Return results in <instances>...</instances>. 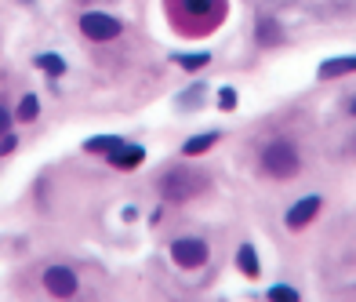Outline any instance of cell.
I'll return each mask as SVG.
<instances>
[{
  "label": "cell",
  "instance_id": "52a82bcc",
  "mask_svg": "<svg viewBox=\"0 0 356 302\" xmlns=\"http://www.w3.org/2000/svg\"><path fill=\"white\" fill-rule=\"evenodd\" d=\"M142 157H146V149H142V146L124 142V146H117V149L109 153V164L117 168V171H135L138 164H142Z\"/></svg>",
  "mask_w": 356,
  "mask_h": 302
},
{
  "label": "cell",
  "instance_id": "8992f818",
  "mask_svg": "<svg viewBox=\"0 0 356 302\" xmlns=\"http://www.w3.org/2000/svg\"><path fill=\"white\" fill-rule=\"evenodd\" d=\"M44 288L58 299H69V295H76V273L66 266H51V270H44Z\"/></svg>",
  "mask_w": 356,
  "mask_h": 302
},
{
  "label": "cell",
  "instance_id": "5bb4252c",
  "mask_svg": "<svg viewBox=\"0 0 356 302\" xmlns=\"http://www.w3.org/2000/svg\"><path fill=\"white\" fill-rule=\"evenodd\" d=\"M175 62H178V66H182V69L197 73V69H203V66H208V62H211V55H208V52H200V55H175Z\"/></svg>",
  "mask_w": 356,
  "mask_h": 302
},
{
  "label": "cell",
  "instance_id": "30bf717a",
  "mask_svg": "<svg viewBox=\"0 0 356 302\" xmlns=\"http://www.w3.org/2000/svg\"><path fill=\"white\" fill-rule=\"evenodd\" d=\"M236 266H240V273H244V277H251V281H254V277H258V251H254L251 244H240L236 248Z\"/></svg>",
  "mask_w": 356,
  "mask_h": 302
},
{
  "label": "cell",
  "instance_id": "ffe728a7",
  "mask_svg": "<svg viewBox=\"0 0 356 302\" xmlns=\"http://www.w3.org/2000/svg\"><path fill=\"white\" fill-rule=\"evenodd\" d=\"M349 113H353V117H356V95L349 98Z\"/></svg>",
  "mask_w": 356,
  "mask_h": 302
},
{
  "label": "cell",
  "instance_id": "d6986e66",
  "mask_svg": "<svg viewBox=\"0 0 356 302\" xmlns=\"http://www.w3.org/2000/svg\"><path fill=\"white\" fill-rule=\"evenodd\" d=\"M11 149H15V138H4V142H0V157L11 153Z\"/></svg>",
  "mask_w": 356,
  "mask_h": 302
},
{
  "label": "cell",
  "instance_id": "8fae6325",
  "mask_svg": "<svg viewBox=\"0 0 356 302\" xmlns=\"http://www.w3.org/2000/svg\"><path fill=\"white\" fill-rule=\"evenodd\" d=\"M214 142H219V131H203V135H197V138H189V142L182 146V153H186V157H200V153H208Z\"/></svg>",
  "mask_w": 356,
  "mask_h": 302
},
{
  "label": "cell",
  "instance_id": "7c38bea8",
  "mask_svg": "<svg viewBox=\"0 0 356 302\" xmlns=\"http://www.w3.org/2000/svg\"><path fill=\"white\" fill-rule=\"evenodd\" d=\"M117 146H124V138H120V135H98V138H87V142H84L87 153H106V157H109Z\"/></svg>",
  "mask_w": 356,
  "mask_h": 302
},
{
  "label": "cell",
  "instance_id": "6da1fadb",
  "mask_svg": "<svg viewBox=\"0 0 356 302\" xmlns=\"http://www.w3.org/2000/svg\"><path fill=\"white\" fill-rule=\"evenodd\" d=\"M208 186H211V182H208V175H203V171L178 164V168H171V171L160 179V193H164V200H189V197L203 193Z\"/></svg>",
  "mask_w": 356,
  "mask_h": 302
},
{
  "label": "cell",
  "instance_id": "9a60e30c",
  "mask_svg": "<svg viewBox=\"0 0 356 302\" xmlns=\"http://www.w3.org/2000/svg\"><path fill=\"white\" fill-rule=\"evenodd\" d=\"M36 113H41V103H36V95H25L19 103V120H36Z\"/></svg>",
  "mask_w": 356,
  "mask_h": 302
},
{
  "label": "cell",
  "instance_id": "ac0fdd59",
  "mask_svg": "<svg viewBox=\"0 0 356 302\" xmlns=\"http://www.w3.org/2000/svg\"><path fill=\"white\" fill-rule=\"evenodd\" d=\"M8 128H11V117H8V109L0 106V135H8Z\"/></svg>",
  "mask_w": 356,
  "mask_h": 302
},
{
  "label": "cell",
  "instance_id": "9c48e42d",
  "mask_svg": "<svg viewBox=\"0 0 356 302\" xmlns=\"http://www.w3.org/2000/svg\"><path fill=\"white\" fill-rule=\"evenodd\" d=\"M254 36H258L262 47H280V44H284V30H280V22L269 19V15L258 19V30H254Z\"/></svg>",
  "mask_w": 356,
  "mask_h": 302
},
{
  "label": "cell",
  "instance_id": "7a4b0ae2",
  "mask_svg": "<svg viewBox=\"0 0 356 302\" xmlns=\"http://www.w3.org/2000/svg\"><path fill=\"white\" fill-rule=\"evenodd\" d=\"M302 160H298V149L287 142V138H276L262 149V171L273 175V179H291V175H298Z\"/></svg>",
  "mask_w": 356,
  "mask_h": 302
},
{
  "label": "cell",
  "instance_id": "4fadbf2b",
  "mask_svg": "<svg viewBox=\"0 0 356 302\" xmlns=\"http://www.w3.org/2000/svg\"><path fill=\"white\" fill-rule=\"evenodd\" d=\"M36 69L51 73V77H62V73H66V62H62L58 55H36Z\"/></svg>",
  "mask_w": 356,
  "mask_h": 302
},
{
  "label": "cell",
  "instance_id": "ba28073f",
  "mask_svg": "<svg viewBox=\"0 0 356 302\" xmlns=\"http://www.w3.org/2000/svg\"><path fill=\"white\" fill-rule=\"evenodd\" d=\"M320 80H338V77H353L356 73V55H342V58H327L320 62Z\"/></svg>",
  "mask_w": 356,
  "mask_h": 302
},
{
  "label": "cell",
  "instance_id": "2e32d148",
  "mask_svg": "<svg viewBox=\"0 0 356 302\" xmlns=\"http://www.w3.org/2000/svg\"><path fill=\"white\" fill-rule=\"evenodd\" d=\"M265 299H273V302H298V292L295 288H284V284H276L265 292Z\"/></svg>",
  "mask_w": 356,
  "mask_h": 302
},
{
  "label": "cell",
  "instance_id": "5b68a950",
  "mask_svg": "<svg viewBox=\"0 0 356 302\" xmlns=\"http://www.w3.org/2000/svg\"><path fill=\"white\" fill-rule=\"evenodd\" d=\"M320 208H324V197H320V193H309V197L295 200V204L287 208V215H284L287 230H305V226L320 215Z\"/></svg>",
  "mask_w": 356,
  "mask_h": 302
},
{
  "label": "cell",
  "instance_id": "e0dca14e",
  "mask_svg": "<svg viewBox=\"0 0 356 302\" xmlns=\"http://www.w3.org/2000/svg\"><path fill=\"white\" fill-rule=\"evenodd\" d=\"M236 103H240V98H236V87H229V84H225L222 91H219V109H225V113H229V109H236Z\"/></svg>",
  "mask_w": 356,
  "mask_h": 302
},
{
  "label": "cell",
  "instance_id": "3957f363",
  "mask_svg": "<svg viewBox=\"0 0 356 302\" xmlns=\"http://www.w3.org/2000/svg\"><path fill=\"white\" fill-rule=\"evenodd\" d=\"M120 30H124L120 19L106 15V11H87V15H80V33L87 41H117Z\"/></svg>",
  "mask_w": 356,
  "mask_h": 302
},
{
  "label": "cell",
  "instance_id": "277c9868",
  "mask_svg": "<svg viewBox=\"0 0 356 302\" xmlns=\"http://www.w3.org/2000/svg\"><path fill=\"white\" fill-rule=\"evenodd\" d=\"M211 248L200 241V237H178V241L171 244V259L178 262L182 270H200L203 262H208Z\"/></svg>",
  "mask_w": 356,
  "mask_h": 302
}]
</instances>
